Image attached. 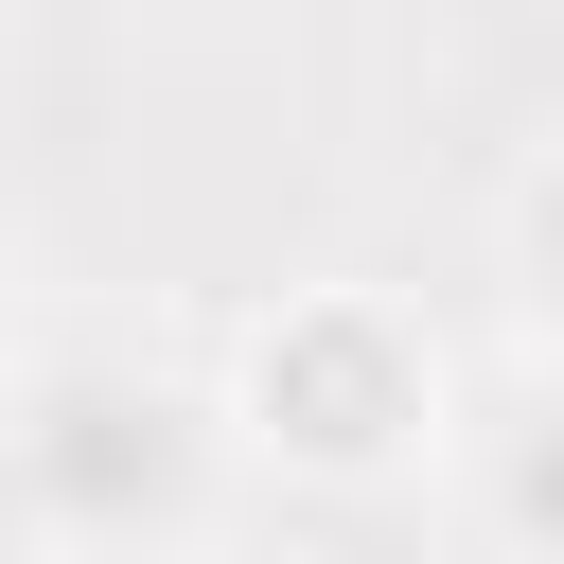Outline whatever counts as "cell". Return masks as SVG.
<instances>
[{
  "mask_svg": "<svg viewBox=\"0 0 564 564\" xmlns=\"http://www.w3.org/2000/svg\"><path fill=\"white\" fill-rule=\"evenodd\" d=\"M229 494V405L141 370V352H53L0 370V511L35 564H176Z\"/></svg>",
  "mask_w": 564,
  "mask_h": 564,
  "instance_id": "obj_1",
  "label": "cell"
},
{
  "mask_svg": "<svg viewBox=\"0 0 564 564\" xmlns=\"http://www.w3.org/2000/svg\"><path fill=\"white\" fill-rule=\"evenodd\" d=\"M229 423L264 458H300V476H388L441 423V370H423V335L388 300H282L264 352H247V388H229Z\"/></svg>",
  "mask_w": 564,
  "mask_h": 564,
  "instance_id": "obj_2",
  "label": "cell"
},
{
  "mask_svg": "<svg viewBox=\"0 0 564 564\" xmlns=\"http://www.w3.org/2000/svg\"><path fill=\"white\" fill-rule=\"evenodd\" d=\"M494 529H511V564H564V388H529L494 423Z\"/></svg>",
  "mask_w": 564,
  "mask_h": 564,
  "instance_id": "obj_3",
  "label": "cell"
},
{
  "mask_svg": "<svg viewBox=\"0 0 564 564\" xmlns=\"http://www.w3.org/2000/svg\"><path fill=\"white\" fill-rule=\"evenodd\" d=\"M511 247H529V300H546V317H564V159H546V176H529V212H511Z\"/></svg>",
  "mask_w": 564,
  "mask_h": 564,
  "instance_id": "obj_4",
  "label": "cell"
},
{
  "mask_svg": "<svg viewBox=\"0 0 564 564\" xmlns=\"http://www.w3.org/2000/svg\"><path fill=\"white\" fill-rule=\"evenodd\" d=\"M0 564H35V529H18V511H0Z\"/></svg>",
  "mask_w": 564,
  "mask_h": 564,
  "instance_id": "obj_5",
  "label": "cell"
}]
</instances>
